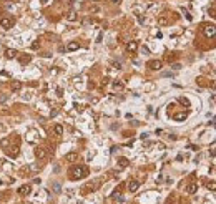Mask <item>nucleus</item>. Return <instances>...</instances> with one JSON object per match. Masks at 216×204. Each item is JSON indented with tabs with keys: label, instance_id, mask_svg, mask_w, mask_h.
I'll return each mask as SVG.
<instances>
[{
	"label": "nucleus",
	"instance_id": "obj_2",
	"mask_svg": "<svg viewBox=\"0 0 216 204\" xmlns=\"http://www.w3.org/2000/svg\"><path fill=\"white\" fill-rule=\"evenodd\" d=\"M203 35L206 37V38H213V37H216V25H203Z\"/></svg>",
	"mask_w": 216,
	"mask_h": 204
},
{
	"label": "nucleus",
	"instance_id": "obj_33",
	"mask_svg": "<svg viewBox=\"0 0 216 204\" xmlns=\"http://www.w3.org/2000/svg\"><path fill=\"white\" fill-rule=\"evenodd\" d=\"M138 22L143 23V22H145V17H143V15H138Z\"/></svg>",
	"mask_w": 216,
	"mask_h": 204
},
{
	"label": "nucleus",
	"instance_id": "obj_10",
	"mask_svg": "<svg viewBox=\"0 0 216 204\" xmlns=\"http://www.w3.org/2000/svg\"><path fill=\"white\" fill-rule=\"evenodd\" d=\"M65 48H67V52H76L80 48V43L78 42H70Z\"/></svg>",
	"mask_w": 216,
	"mask_h": 204
},
{
	"label": "nucleus",
	"instance_id": "obj_23",
	"mask_svg": "<svg viewBox=\"0 0 216 204\" xmlns=\"http://www.w3.org/2000/svg\"><path fill=\"white\" fill-rule=\"evenodd\" d=\"M113 90H123V83L122 81H113Z\"/></svg>",
	"mask_w": 216,
	"mask_h": 204
},
{
	"label": "nucleus",
	"instance_id": "obj_11",
	"mask_svg": "<svg viewBox=\"0 0 216 204\" xmlns=\"http://www.w3.org/2000/svg\"><path fill=\"white\" fill-rule=\"evenodd\" d=\"M17 55H18V52H17V50H13V48H7V50H5V57L8 58V60L15 58Z\"/></svg>",
	"mask_w": 216,
	"mask_h": 204
},
{
	"label": "nucleus",
	"instance_id": "obj_28",
	"mask_svg": "<svg viewBox=\"0 0 216 204\" xmlns=\"http://www.w3.org/2000/svg\"><path fill=\"white\" fill-rule=\"evenodd\" d=\"M53 189H55V193H60V189H62V188H60V184H57V183H55V184H53Z\"/></svg>",
	"mask_w": 216,
	"mask_h": 204
},
{
	"label": "nucleus",
	"instance_id": "obj_31",
	"mask_svg": "<svg viewBox=\"0 0 216 204\" xmlns=\"http://www.w3.org/2000/svg\"><path fill=\"white\" fill-rule=\"evenodd\" d=\"M190 149H191V151H198V146H196V144H191Z\"/></svg>",
	"mask_w": 216,
	"mask_h": 204
},
{
	"label": "nucleus",
	"instance_id": "obj_3",
	"mask_svg": "<svg viewBox=\"0 0 216 204\" xmlns=\"http://www.w3.org/2000/svg\"><path fill=\"white\" fill-rule=\"evenodd\" d=\"M0 25H2V28H12L13 25H15V20H13L12 17H2L0 18Z\"/></svg>",
	"mask_w": 216,
	"mask_h": 204
},
{
	"label": "nucleus",
	"instance_id": "obj_29",
	"mask_svg": "<svg viewBox=\"0 0 216 204\" xmlns=\"http://www.w3.org/2000/svg\"><path fill=\"white\" fill-rule=\"evenodd\" d=\"M171 68H173V70L176 71V70H180V68H181V65H180V63H175V65H173Z\"/></svg>",
	"mask_w": 216,
	"mask_h": 204
},
{
	"label": "nucleus",
	"instance_id": "obj_34",
	"mask_svg": "<svg viewBox=\"0 0 216 204\" xmlns=\"http://www.w3.org/2000/svg\"><path fill=\"white\" fill-rule=\"evenodd\" d=\"M113 66H115V68H117V70H120V68H122V65H120V63H117V61H115V63H113Z\"/></svg>",
	"mask_w": 216,
	"mask_h": 204
},
{
	"label": "nucleus",
	"instance_id": "obj_25",
	"mask_svg": "<svg viewBox=\"0 0 216 204\" xmlns=\"http://www.w3.org/2000/svg\"><path fill=\"white\" fill-rule=\"evenodd\" d=\"M208 13H209V15L213 17V18H216V8H214V7H213V8H209V10H208Z\"/></svg>",
	"mask_w": 216,
	"mask_h": 204
},
{
	"label": "nucleus",
	"instance_id": "obj_13",
	"mask_svg": "<svg viewBox=\"0 0 216 204\" xmlns=\"http://www.w3.org/2000/svg\"><path fill=\"white\" fill-rule=\"evenodd\" d=\"M30 60H32L30 55H20V58H18L20 65H27V63H30Z\"/></svg>",
	"mask_w": 216,
	"mask_h": 204
},
{
	"label": "nucleus",
	"instance_id": "obj_26",
	"mask_svg": "<svg viewBox=\"0 0 216 204\" xmlns=\"http://www.w3.org/2000/svg\"><path fill=\"white\" fill-rule=\"evenodd\" d=\"M38 48H40V43H38V42L32 43V50H38Z\"/></svg>",
	"mask_w": 216,
	"mask_h": 204
},
{
	"label": "nucleus",
	"instance_id": "obj_35",
	"mask_svg": "<svg viewBox=\"0 0 216 204\" xmlns=\"http://www.w3.org/2000/svg\"><path fill=\"white\" fill-rule=\"evenodd\" d=\"M110 2H113V3H118V2H120V0H110Z\"/></svg>",
	"mask_w": 216,
	"mask_h": 204
},
{
	"label": "nucleus",
	"instance_id": "obj_17",
	"mask_svg": "<svg viewBox=\"0 0 216 204\" xmlns=\"http://www.w3.org/2000/svg\"><path fill=\"white\" fill-rule=\"evenodd\" d=\"M186 191H188V194H195L196 191H198V186H196L195 183H191L190 186H188V189H186Z\"/></svg>",
	"mask_w": 216,
	"mask_h": 204
},
{
	"label": "nucleus",
	"instance_id": "obj_16",
	"mask_svg": "<svg viewBox=\"0 0 216 204\" xmlns=\"http://www.w3.org/2000/svg\"><path fill=\"white\" fill-rule=\"evenodd\" d=\"M22 81H12V90L13 91H18V90H22Z\"/></svg>",
	"mask_w": 216,
	"mask_h": 204
},
{
	"label": "nucleus",
	"instance_id": "obj_8",
	"mask_svg": "<svg viewBox=\"0 0 216 204\" xmlns=\"http://www.w3.org/2000/svg\"><path fill=\"white\" fill-rule=\"evenodd\" d=\"M47 156V151H45V148H42V146H37L35 148V158L37 159H43Z\"/></svg>",
	"mask_w": 216,
	"mask_h": 204
},
{
	"label": "nucleus",
	"instance_id": "obj_30",
	"mask_svg": "<svg viewBox=\"0 0 216 204\" xmlns=\"http://www.w3.org/2000/svg\"><path fill=\"white\" fill-rule=\"evenodd\" d=\"M196 81H198V83H200L201 86H205V85H206V83H205V78H198Z\"/></svg>",
	"mask_w": 216,
	"mask_h": 204
},
{
	"label": "nucleus",
	"instance_id": "obj_27",
	"mask_svg": "<svg viewBox=\"0 0 216 204\" xmlns=\"http://www.w3.org/2000/svg\"><path fill=\"white\" fill-rule=\"evenodd\" d=\"M90 12H92V13H97V12H100V8H98L97 5H95V7H92V8H90Z\"/></svg>",
	"mask_w": 216,
	"mask_h": 204
},
{
	"label": "nucleus",
	"instance_id": "obj_1",
	"mask_svg": "<svg viewBox=\"0 0 216 204\" xmlns=\"http://www.w3.org/2000/svg\"><path fill=\"white\" fill-rule=\"evenodd\" d=\"M86 174H88V168H85V166H73L70 169V179H73V181L83 179Z\"/></svg>",
	"mask_w": 216,
	"mask_h": 204
},
{
	"label": "nucleus",
	"instance_id": "obj_14",
	"mask_svg": "<svg viewBox=\"0 0 216 204\" xmlns=\"http://www.w3.org/2000/svg\"><path fill=\"white\" fill-rule=\"evenodd\" d=\"M186 116H188L186 113H176V115H173V120L175 121H185Z\"/></svg>",
	"mask_w": 216,
	"mask_h": 204
},
{
	"label": "nucleus",
	"instance_id": "obj_15",
	"mask_svg": "<svg viewBox=\"0 0 216 204\" xmlns=\"http://www.w3.org/2000/svg\"><path fill=\"white\" fill-rule=\"evenodd\" d=\"M67 20H68V22H76V20H78V15H76V12H68V15H67Z\"/></svg>",
	"mask_w": 216,
	"mask_h": 204
},
{
	"label": "nucleus",
	"instance_id": "obj_19",
	"mask_svg": "<svg viewBox=\"0 0 216 204\" xmlns=\"http://www.w3.org/2000/svg\"><path fill=\"white\" fill-rule=\"evenodd\" d=\"M76 158H78V154H76V153H68V154L65 156V159H67V161H75Z\"/></svg>",
	"mask_w": 216,
	"mask_h": 204
},
{
	"label": "nucleus",
	"instance_id": "obj_7",
	"mask_svg": "<svg viewBox=\"0 0 216 204\" xmlns=\"http://www.w3.org/2000/svg\"><path fill=\"white\" fill-rule=\"evenodd\" d=\"M138 188H140V181H136V179H133V181L128 183V191L130 193H136Z\"/></svg>",
	"mask_w": 216,
	"mask_h": 204
},
{
	"label": "nucleus",
	"instance_id": "obj_12",
	"mask_svg": "<svg viewBox=\"0 0 216 204\" xmlns=\"http://www.w3.org/2000/svg\"><path fill=\"white\" fill-rule=\"evenodd\" d=\"M168 23H170V18H168L166 15H160V17H158V25L165 27V25H168Z\"/></svg>",
	"mask_w": 216,
	"mask_h": 204
},
{
	"label": "nucleus",
	"instance_id": "obj_18",
	"mask_svg": "<svg viewBox=\"0 0 216 204\" xmlns=\"http://www.w3.org/2000/svg\"><path fill=\"white\" fill-rule=\"evenodd\" d=\"M27 139H28L30 143L37 141V133H35V131H30V133H28V136H27Z\"/></svg>",
	"mask_w": 216,
	"mask_h": 204
},
{
	"label": "nucleus",
	"instance_id": "obj_24",
	"mask_svg": "<svg viewBox=\"0 0 216 204\" xmlns=\"http://www.w3.org/2000/svg\"><path fill=\"white\" fill-rule=\"evenodd\" d=\"M181 12H183V13H185V17H186V20H190V22H191V20H193V17H191V15H190V13H188V12H186V10H185V8H181Z\"/></svg>",
	"mask_w": 216,
	"mask_h": 204
},
{
	"label": "nucleus",
	"instance_id": "obj_6",
	"mask_svg": "<svg viewBox=\"0 0 216 204\" xmlns=\"http://www.w3.org/2000/svg\"><path fill=\"white\" fill-rule=\"evenodd\" d=\"M30 191H32V188L28 186V184H23V186H20L18 188V196H28V194H30Z\"/></svg>",
	"mask_w": 216,
	"mask_h": 204
},
{
	"label": "nucleus",
	"instance_id": "obj_36",
	"mask_svg": "<svg viewBox=\"0 0 216 204\" xmlns=\"http://www.w3.org/2000/svg\"><path fill=\"white\" fill-rule=\"evenodd\" d=\"M92 2H97V0H92Z\"/></svg>",
	"mask_w": 216,
	"mask_h": 204
},
{
	"label": "nucleus",
	"instance_id": "obj_20",
	"mask_svg": "<svg viewBox=\"0 0 216 204\" xmlns=\"http://www.w3.org/2000/svg\"><path fill=\"white\" fill-rule=\"evenodd\" d=\"M53 131H55V134H63V126L62 125H55V128H53Z\"/></svg>",
	"mask_w": 216,
	"mask_h": 204
},
{
	"label": "nucleus",
	"instance_id": "obj_4",
	"mask_svg": "<svg viewBox=\"0 0 216 204\" xmlns=\"http://www.w3.org/2000/svg\"><path fill=\"white\" fill-rule=\"evenodd\" d=\"M161 66H163L161 60H151V61H148V68H150V70H153V71L161 70Z\"/></svg>",
	"mask_w": 216,
	"mask_h": 204
},
{
	"label": "nucleus",
	"instance_id": "obj_21",
	"mask_svg": "<svg viewBox=\"0 0 216 204\" xmlns=\"http://www.w3.org/2000/svg\"><path fill=\"white\" fill-rule=\"evenodd\" d=\"M206 188H208L209 191H216V183H214V181H209V183H206Z\"/></svg>",
	"mask_w": 216,
	"mask_h": 204
},
{
	"label": "nucleus",
	"instance_id": "obj_22",
	"mask_svg": "<svg viewBox=\"0 0 216 204\" xmlns=\"http://www.w3.org/2000/svg\"><path fill=\"white\" fill-rule=\"evenodd\" d=\"M178 101H180V103L183 105V106H190V100H188V98H185V96H181V98H178Z\"/></svg>",
	"mask_w": 216,
	"mask_h": 204
},
{
	"label": "nucleus",
	"instance_id": "obj_32",
	"mask_svg": "<svg viewBox=\"0 0 216 204\" xmlns=\"http://www.w3.org/2000/svg\"><path fill=\"white\" fill-rule=\"evenodd\" d=\"M141 52H143V53H145V55H148V53H150V50H148V48H146V47H143V48H141Z\"/></svg>",
	"mask_w": 216,
	"mask_h": 204
},
{
	"label": "nucleus",
	"instance_id": "obj_9",
	"mask_svg": "<svg viewBox=\"0 0 216 204\" xmlns=\"http://www.w3.org/2000/svg\"><path fill=\"white\" fill-rule=\"evenodd\" d=\"M128 164H130V159L128 158H118V169L128 168Z\"/></svg>",
	"mask_w": 216,
	"mask_h": 204
},
{
	"label": "nucleus",
	"instance_id": "obj_5",
	"mask_svg": "<svg viewBox=\"0 0 216 204\" xmlns=\"http://www.w3.org/2000/svg\"><path fill=\"white\" fill-rule=\"evenodd\" d=\"M136 50H138V42L130 40V42L126 43V52H128V53H135Z\"/></svg>",
	"mask_w": 216,
	"mask_h": 204
}]
</instances>
